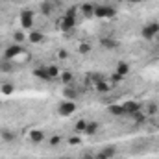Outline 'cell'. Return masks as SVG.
Wrapping results in <instances>:
<instances>
[{"mask_svg":"<svg viewBox=\"0 0 159 159\" xmlns=\"http://www.w3.org/2000/svg\"><path fill=\"white\" fill-rule=\"evenodd\" d=\"M115 15H117L115 7L106 6V4H96V9H94V17L96 19H113Z\"/></svg>","mask_w":159,"mask_h":159,"instance_id":"6da1fadb","label":"cell"},{"mask_svg":"<svg viewBox=\"0 0 159 159\" xmlns=\"http://www.w3.org/2000/svg\"><path fill=\"white\" fill-rule=\"evenodd\" d=\"M141 35H143V39L146 41H152L156 35H159V22H148V24H144L143 26V30H141Z\"/></svg>","mask_w":159,"mask_h":159,"instance_id":"7a4b0ae2","label":"cell"},{"mask_svg":"<svg viewBox=\"0 0 159 159\" xmlns=\"http://www.w3.org/2000/svg\"><path fill=\"white\" fill-rule=\"evenodd\" d=\"M74 26H76V17H74V15H67V13H65V17L59 20V28H61L63 32H70Z\"/></svg>","mask_w":159,"mask_h":159,"instance_id":"3957f363","label":"cell"},{"mask_svg":"<svg viewBox=\"0 0 159 159\" xmlns=\"http://www.w3.org/2000/svg\"><path fill=\"white\" fill-rule=\"evenodd\" d=\"M20 26L26 28V30H32L34 26V13L32 11H20Z\"/></svg>","mask_w":159,"mask_h":159,"instance_id":"277c9868","label":"cell"},{"mask_svg":"<svg viewBox=\"0 0 159 159\" xmlns=\"http://www.w3.org/2000/svg\"><path fill=\"white\" fill-rule=\"evenodd\" d=\"M74 111H76V104H74L72 100H65L63 104H59V115L69 117V115H72Z\"/></svg>","mask_w":159,"mask_h":159,"instance_id":"5b68a950","label":"cell"},{"mask_svg":"<svg viewBox=\"0 0 159 159\" xmlns=\"http://www.w3.org/2000/svg\"><path fill=\"white\" fill-rule=\"evenodd\" d=\"M94 9H96V4H93V2H83V4L80 6L81 15H83V17H87V19L94 17Z\"/></svg>","mask_w":159,"mask_h":159,"instance_id":"8992f818","label":"cell"},{"mask_svg":"<svg viewBox=\"0 0 159 159\" xmlns=\"http://www.w3.org/2000/svg\"><path fill=\"white\" fill-rule=\"evenodd\" d=\"M100 44H102V48H106V50H117V48H119V41L113 39V37H102V39H100Z\"/></svg>","mask_w":159,"mask_h":159,"instance_id":"52a82bcc","label":"cell"},{"mask_svg":"<svg viewBox=\"0 0 159 159\" xmlns=\"http://www.w3.org/2000/svg\"><path fill=\"white\" fill-rule=\"evenodd\" d=\"M20 52H22V46H20V44H11V46L6 50L4 57H6V59H13V57H17Z\"/></svg>","mask_w":159,"mask_h":159,"instance_id":"ba28073f","label":"cell"},{"mask_svg":"<svg viewBox=\"0 0 159 159\" xmlns=\"http://www.w3.org/2000/svg\"><path fill=\"white\" fill-rule=\"evenodd\" d=\"M122 107H124V115H133V113L141 111V106L137 102H124Z\"/></svg>","mask_w":159,"mask_h":159,"instance_id":"9c48e42d","label":"cell"},{"mask_svg":"<svg viewBox=\"0 0 159 159\" xmlns=\"http://www.w3.org/2000/svg\"><path fill=\"white\" fill-rule=\"evenodd\" d=\"M34 76L43 80V81H50V80H52L48 76V72H46V67H37V69H34Z\"/></svg>","mask_w":159,"mask_h":159,"instance_id":"30bf717a","label":"cell"},{"mask_svg":"<svg viewBox=\"0 0 159 159\" xmlns=\"http://www.w3.org/2000/svg\"><path fill=\"white\" fill-rule=\"evenodd\" d=\"M41 11H43V15L50 17V15L54 13V4H52V0H46V2H43V4H41Z\"/></svg>","mask_w":159,"mask_h":159,"instance_id":"8fae6325","label":"cell"},{"mask_svg":"<svg viewBox=\"0 0 159 159\" xmlns=\"http://www.w3.org/2000/svg\"><path fill=\"white\" fill-rule=\"evenodd\" d=\"M98 156L104 159H111L115 156V146H106V148H102L100 152H98Z\"/></svg>","mask_w":159,"mask_h":159,"instance_id":"7c38bea8","label":"cell"},{"mask_svg":"<svg viewBox=\"0 0 159 159\" xmlns=\"http://www.w3.org/2000/svg\"><path fill=\"white\" fill-rule=\"evenodd\" d=\"M94 87H96V91H98V93H109V91H111V83H109L107 80L94 83Z\"/></svg>","mask_w":159,"mask_h":159,"instance_id":"4fadbf2b","label":"cell"},{"mask_svg":"<svg viewBox=\"0 0 159 159\" xmlns=\"http://www.w3.org/2000/svg\"><path fill=\"white\" fill-rule=\"evenodd\" d=\"M43 139H44V133L41 129H32L30 131V141L32 143H43Z\"/></svg>","mask_w":159,"mask_h":159,"instance_id":"5bb4252c","label":"cell"},{"mask_svg":"<svg viewBox=\"0 0 159 159\" xmlns=\"http://www.w3.org/2000/svg\"><path fill=\"white\" fill-rule=\"evenodd\" d=\"M28 39L32 41V43H41V41L44 39V35H43V32H39V30H32L30 35H28Z\"/></svg>","mask_w":159,"mask_h":159,"instance_id":"9a60e30c","label":"cell"},{"mask_svg":"<svg viewBox=\"0 0 159 159\" xmlns=\"http://www.w3.org/2000/svg\"><path fill=\"white\" fill-rule=\"evenodd\" d=\"M98 129H100V124H98V122H87V129H85V133H87V135H94Z\"/></svg>","mask_w":159,"mask_h":159,"instance_id":"2e32d148","label":"cell"},{"mask_svg":"<svg viewBox=\"0 0 159 159\" xmlns=\"http://www.w3.org/2000/svg\"><path fill=\"white\" fill-rule=\"evenodd\" d=\"M117 72H119V74H122V76H126V74L129 72V65H128L126 61H120L119 65H117Z\"/></svg>","mask_w":159,"mask_h":159,"instance_id":"e0dca14e","label":"cell"},{"mask_svg":"<svg viewBox=\"0 0 159 159\" xmlns=\"http://www.w3.org/2000/svg\"><path fill=\"white\" fill-rule=\"evenodd\" d=\"M109 113L111 115H115V117H120V115H124V107L122 106H109Z\"/></svg>","mask_w":159,"mask_h":159,"instance_id":"ac0fdd59","label":"cell"},{"mask_svg":"<svg viewBox=\"0 0 159 159\" xmlns=\"http://www.w3.org/2000/svg\"><path fill=\"white\" fill-rule=\"evenodd\" d=\"M122 80H124V76H122V74H119V72H113V74L107 78V81H109L111 85H117V83H120Z\"/></svg>","mask_w":159,"mask_h":159,"instance_id":"d6986e66","label":"cell"},{"mask_svg":"<svg viewBox=\"0 0 159 159\" xmlns=\"http://www.w3.org/2000/svg\"><path fill=\"white\" fill-rule=\"evenodd\" d=\"M131 117L135 119V122H137V124H144V120H146V115H144L143 111H137V113H133Z\"/></svg>","mask_w":159,"mask_h":159,"instance_id":"ffe728a7","label":"cell"},{"mask_svg":"<svg viewBox=\"0 0 159 159\" xmlns=\"http://www.w3.org/2000/svg\"><path fill=\"white\" fill-rule=\"evenodd\" d=\"M74 129H76L78 133H85V129H87V122H85V120H78L76 126H74Z\"/></svg>","mask_w":159,"mask_h":159,"instance_id":"44dd1931","label":"cell"},{"mask_svg":"<svg viewBox=\"0 0 159 159\" xmlns=\"http://www.w3.org/2000/svg\"><path fill=\"white\" fill-rule=\"evenodd\" d=\"M2 137H4V141H6V143H11V141H15V133H13V131H9V129L2 131Z\"/></svg>","mask_w":159,"mask_h":159,"instance_id":"7402d4cb","label":"cell"},{"mask_svg":"<svg viewBox=\"0 0 159 159\" xmlns=\"http://www.w3.org/2000/svg\"><path fill=\"white\" fill-rule=\"evenodd\" d=\"M46 72H48V76L52 80L57 78V74H59V72H57V67H54V65H48V67H46Z\"/></svg>","mask_w":159,"mask_h":159,"instance_id":"603a6c76","label":"cell"},{"mask_svg":"<svg viewBox=\"0 0 159 159\" xmlns=\"http://www.w3.org/2000/svg\"><path fill=\"white\" fill-rule=\"evenodd\" d=\"M78 50H80V54H89L91 52V44L89 43H80V46H78Z\"/></svg>","mask_w":159,"mask_h":159,"instance_id":"cb8c5ba5","label":"cell"},{"mask_svg":"<svg viewBox=\"0 0 159 159\" xmlns=\"http://www.w3.org/2000/svg\"><path fill=\"white\" fill-rule=\"evenodd\" d=\"M63 94H65V98H67V100H74V98L78 96L74 89H65V91H63Z\"/></svg>","mask_w":159,"mask_h":159,"instance_id":"d4e9b609","label":"cell"},{"mask_svg":"<svg viewBox=\"0 0 159 159\" xmlns=\"http://www.w3.org/2000/svg\"><path fill=\"white\" fill-rule=\"evenodd\" d=\"M2 93H4V94H11V93H13V85H11V83H4V85H2Z\"/></svg>","mask_w":159,"mask_h":159,"instance_id":"484cf974","label":"cell"},{"mask_svg":"<svg viewBox=\"0 0 159 159\" xmlns=\"http://www.w3.org/2000/svg\"><path fill=\"white\" fill-rule=\"evenodd\" d=\"M59 143H61V137L59 135H52L50 137V146H57Z\"/></svg>","mask_w":159,"mask_h":159,"instance_id":"4316f807","label":"cell"},{"mask_svg":"<svg viewBox=\"0 0 159 159\" xmlns=\"http://www.w3.org/2000/svg\"><path fill=\"white\" fill-rule=\"evenodd\" d=\"M61 81H63V83H70V81H72V74H70V72H63V74H61Z\"/></svg>","mask_w":159,"mask_h":159,"instance_id":"83f0119b","label":"cell"},{"mask_svg":"<svg viewBox=\"0 0 159 159\" xmlns=\"http://www.w3.org/2000/svg\"><path fill=\"white\" fill-rule=\"evenodd\" d=\"M81 143V139H80L78 135H72V137H69V144H72V146H76Z\"/></svg>","mask_w":159,"mask_h":159,"instance_id":"f1b7e54d","label":"cell"},{"mask_svg":"<svg viewBox=\"0 0 159 159\" xmlns=\"http://www.w3.org/2000/svg\"><path fill=\"white\" fill-rule=\"evenodd\" d=\"M13 37H15V41H17V43H22V41L26 39V35H24L22 32H15V35H13Z\"/></svg>","mask_w":159,"mask_h":159,"instance_id":"f546056e","label":"cell"},{"mask_svg":"<svg viewBox=\"0 0 159 159\" xmlns=\"http://www.w3.org/2000/svg\"><path fill=\"white\" fill-rule=\"evenodd\" d=\"M104 76H102V74H98V72H96V74H93V81H94V83H98V81H104Z\"/></svg>","mask_w":159,"mask_h":159,"instance_id":"4dcf8cb0","label":"cell"},{"mask_svg":"<svg viewBox=\"0 0 159 159\" xmlns=\"http://www.w3.org/2000/svg\"><path fill=\"white\" fill-rule=\"evenodd\" d=\"M156 111H157V106H156V104H148V113L152 115V113H156Z\"/></svg>","mask_w":159,"mask_h":159,"instance_id":"1f68e13d","label":"cell"},{"mask_svg":"<svg viewBox=\"0 0 159 159\" xmlns=\"http://www.w3.org/2000/svg\"><path fill=\"white\" fill-rule=\"evenodd\" d=\"M128 2H131V4H137V2H141V0H128Z\"/></svg>","mask_w":159,"mask_h":159,"instance_id":"d6a6232c","label":"cell"},{"mask_svg":"<svg viewBox=\"0 0 159 159\" xmlns=\"http://www.w3.org/2000/svg\"><path fill=\"white\" fill-rule=\"evenodd\" d=\"M120 2H126V0H120Z\"/></svg>","mask_w":159,"mask_h":159,"instance_id":"836d02e7","label":"cell"}]
</instances>
